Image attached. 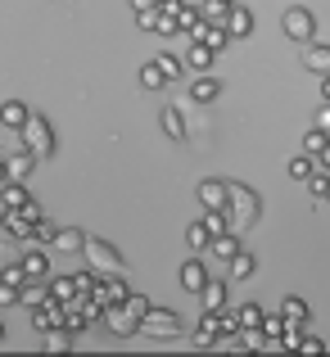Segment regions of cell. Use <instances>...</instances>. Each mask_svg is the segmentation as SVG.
<instances>
[{
    "instance_id": "6da1fadb",
    "label": "cell",
    "mask_w": 330,
    "mask_h": 357,
    "mask_svg": "<svg viewBox=\"0 0 330 357\" xmlns=\"http://www.w3.org/2000/svg\"><path fill=\"white\" fill-rule=\"evenodd\" d=\"M226 190H231V199H226V218H231V236H235L240 227H253V222H258L262 199H258V190L244 185V181H226Z\"/></svg>"
},
{
    "instance_id": "7a4b0ae2",
    "label": "cell",
    "mask_w": 330,
    "mask_h": 357,
    "mask_svg": "<svg viewBox=\"0 0 330 357\" xmlns=\"http://www.w3.org/2000/svg\"><path fill=\"white\" fill-rule=\"evenodd\" d=\"M18 136H23V149H27V154H36V158H50L54 154V127L45 118L32 114V122H27Z\"/></svg>"
},
{
    "instance_id": "3957f363",
    "label": "cell",
    "mask_w": 330,
    "mask_h": 357,
    "mask_svg": "<svg viewBox=\"0 0 330 357\" xmlns=\"http://www.w3.org/2000/svg\"><path fill=\"white\" fill-rule=\"evenodd\" d=\"M280 32H285L290 41L308 45V41H313V32H317V23H313V9H303V5H290L285 14H280Z\"/></svg>"
},
{
    "instance_id": "277c9868",
    "label": "cell",
    "mask_w": 330,
    "mask_h": 357,
    "mask_svg": "<svg viewBox=\"0 0 330 357\" xmlns=\"http://www.w3.org/2000/svg\"><path fill=\"white\" fill-rule=\"evenodd\" d=\"M140 335H154V340H177V335H181V317L167 312V307H149V317L140 321Z\"/></svg>"
},
{
    "instance_id": "5b68a950",
    "label": "cell",
    "mask_w": 330,
    "mask_h": 357,
    "mask_svg": "<svg viewBox=\"0 0 330 357\" xmlns=\"http://www.w3.org/2000/svg\"><path fill=\"white\" fill-rule=\"evenodd\" d=\"M82 258H87L96 271H105V276H118L122 271V253L113 249L109 240H87V253H82Z\"/></svg>"
},
{
    "instance_id": "8992f818",
    "label": "cell",
    "mask_w": 330,
    "mask_h": 357,
    "mask_svg": "<svg viewBox=\"0 0 330 357\" xmlns=\"http://www.w3.org/2000/svg\"><path fill=\"white\" fill-rule=\"evenodd\" d=\"M45 218V213H41V204H27V208H18V213H5V231H9V236H14V240H32L36 236V222H41Z\"/></svg>"
},
{
    "instance_id": "52a82bcc",
    "label": "cell",
    "mask_w": 330,
    "mask_h": 357,
    "mask_svg": "<svg viewBox=\"0 0 330 357\" xmlns=\"http://www.w3.org/2000/svg\"><path fill=\"white\" fill-rule=\"evenodd\" d=\"M127 294L131 289L122 285L118 276H96V289H91V303L105 312V307H118V303H127Z\"/></svg>"
},
{
    "instance_id": "ba28073f",
    "label": "cell",
    "mask_w": 330,
    "mask_h": 357,
    "mask_svg": "<svg viewBox=\"0 0 330 357\" xmlns=\"http://www.w3.org/2000/svg\"><path fill=\"white\" fill-rule=\"evenodd\" d=\"M186 36H190L195 45H204V50H213V54H222L226 41H231V36H226V27H209L204 18H200L195 27H186Z\"/></svg>"
},
{
    "instance_id": "9c48e42d",
    "label": "cell",
    "mask_w": 330,
    "mask_h": 357,
    "mask_svg": "<svg viewBox=\"0 0 330 357\" xmlns=\"http://www.w3.org/2000/svg\"><path fill=\"white\" fill-rule=\"evenodd\" d=\"M100 321H105L109 335H118V340H131V335H140V321H136V317H131L122 303H118V307H105V317H100Z\"/></svg>"
},
{
    "instance_id": "30bf717a",
    "label": "cell",
    "mask_w": 330,
    "mask_h": 357,
    "mask_svg": "<svg viewBox=\"0 0 330 357\" xmlns=\"http://www.w3.org/2000/svg\"><path fill=\"white\" fill-rule=\"evenodd\" d=\"M200 204H204V213H226V199H231V190H226V181H200Z\"/></svg>"
},
{
    "instance_id": "8fae6325",
    "label": "cell",
    "mask_w": 330,
    "mask_h": 357,
    "mask_svg": "<svg viewBox=\"0 0 330 357\" xmlns=\"http://www.w3.org/2000/svg\"><path fill=\"white\" fill-rule=\"evenodd\" d=\"M32 326H36L41 335H50V331H63V303H54V298H50L45 307H36V312H32Z\"/></svg>"
},
{
    "instance_id": "7c38bea8",
    "label": "cell",
    "mask_w": 330,
    "mask_h": 357,
    "mask_svg": "<svg viewBox=\"0 0 330 357\" xmlns=\"http://www.w3.org/2000/svg\"><path fill=\"white\" fill-rule=\"evenodd\" d=\"M87 231H73V227H59V236H54L50 249H59V253H68V258H77V253H87Z\"/></svg>"
},
{
    "instance_id": "4fadbf2b",
    "label": "cell",
    "mask_w": 330,
    "mask_h": 357,
    "mask_svg": "<svg viewBox=\"0 0 330 357\" xmlns=\"http://www.w3.org/2000/svg\"><path fill=\"white\" fill-rule=\"evenodd\" d=\"M0 122H5L9 131H23L27 122H32V109H27L23 100H5V105H0Z\"/></svg>"
},
{
    "instance_id": "5bb4252c",
    "label": "cell",
    "mask_w": 330,
    "mask_h": 357,
    "mask_svg": "<svg viewBox=\"0 0 330 357\" xmlns=\"http://www.w3.org/2000/svg\"><path fill=\"white\" fill-rule=\"evenodd\" d=\"M27 204H32V195H27L18 181L0 185V213H18V208H27Z\"/></svg>"
},
{
    "instance_id": "9a60e30c",
    "label": "cell",
    "mask_w": 330,
    "mask_h": 357,
    "mask_svg": "<svg viewBox=\"0 0 330 357\" xmlns=\"http://www.w3.org/2000/svg\"><path fill=\"white\" fill-rule=\"evenodd\" d=\"M204 285H209V271H204V262H200V258H186V262H181V289L200 294Z\"/></svg>"
},
{
    "instance_id": "2e32d148",
    "label": "cell",
    "mask_w": 330,
    "mask_h": 357,
    "mask_svg": "<svg viewBox=\"0 0 330 357\" xmlns=\"http://www.w3.org/2000/svg\"><path fill=\"white\" fill-rule=\"evenodd\" d=\"M5 167H9V181L23 185V176H32V167H36V154H27V149H14V154L5 158Z\"/></svg>"
},
{
    "instance_id": "e0dca14e",
    "label": "cell",
    "mask_w": 330,
    "mask_h": 357,
    "mask_svg": "<svg viewBox=\"0 0 330 357\" xmlns=\"http://www.w3.org/2000/svg\"><path fill=\"white\" fill-rule=\"evenodd\" d=\"M253 32V14L244 5H231V18H226V36L231 41H240V36H249Z\"/></svg>"
},
{
    "instance_id": "ac0fdd59",
    "label": "cell",
    "mask_w": 330,
    "mask_h": 357,
    "mask_svg": "<svg viewBox=\"0 0 330 357\" xmlns=\"http://www.w3.org/2000/svg\"><path fill=\"white\" fill-rule=\"evenodd\" d=\"M190 100H195V105H213V100H222V82L213 77V73H209V77H195Z\"/></svg>"
},
{
    "instance_id": "d6986e66",
    "label": "cell",
    "mask_w": 330,
    "mask_h": 357,
    "mask_svg": "<svg viewBox=\"0 0 330 357\" xmlns=\"http://www.w3.org/2000/svg\"><path fill=\"white\" fill-rule=\"evenodd\" d=\"M18 267L27 271V280H45V276H50V258H45L41 249H27V253H23V262H18Z\"/></svg>"
},
{
    "instance_id": "ffe728a7",
    "label": "cell",
    "mask_w": 330,
    "mask_h": 357,
    "mask_svg": "<svg viewBox=\"0 0 330 357\" xmlns=\"http://www.w3.org/2000/svg\"><path fill=\"white\" fill-rule=\"evenodd\" d=\"M226 271H231V280H249L253 271H258V258H253V249H240L231 262H226Z\"/></svg>"
},
{
    "instance_id": "44dd1931",
    "label": "cell",
    "mask_w": 330,
    "mask_h": 357,
    "mask_svg": "<svg viewBox=\"0 0 330 357\" xmlns=\"http://www.w3.org/2000/svg\"><path fill=\"white\" fill-rule=\"evenodd\" d=\"M218 335H222V312H204L200 317V331H195V344H200V349H209Z\"/></svg>"
},
{
    "instance_id": "7402d4cb",
    "label": "cell",
    "mask_w": 330,
    "mask_h": 357,
    "mask_svg": "<svg viewBox=\"0 0 330 357\" xmlns=\"http://www.w3.org/2000/svg\"><path fill=\"white\" fill-rule=\"evenodd\" d=\"M200 303H204V312H222L226 307V280H209L200 289Z\"/></svg>"
},
{
    "instance_id": "603a6c76",
    "label": "cell",
    "mask_w": 330,
    "mask_h": 357,
    "mask_svg": "<svg viewBox=\"0 0 330 357\" xmlns=\"http://www.w3.org/2000/svg\"><path fill=\"white\" fill-rule=\"evenodd\" d=\"M303 68H313L317 77H330V45H308L303 50Z\"/></svg>"
},
{
    "instance_id": "cb8c5ba5",
    "label": "cell",
    "mask_w": 330,
    "mask_h": 357,
    "mask_svg": "<svg viewBox=\"0 0 330 357\" xmlns=\"http://www.w3.org/2000/svg\"><path fill=\"white\" fill-rule=\"evenodd\" d=\"M280 317H285V326H290V331H303V321H308V303L290 294L285 303H280Z\"/></svg>"
},
{
    "instance_id": "d4e9b609",
    "label": "cell",
    "mask_w": 330,
    "mask_h": 357,
    "mask_svg": "<svg viewBox=\"0 0 330 357\" xmlns=\"http://www.w3.org/2000/svg\"><path fill=\"white\" fill-rule=\"evenodd\" d=\"M18 303L32 307V312H36V307H45V303H50V285H41V280H27L23 294H18Z\"/></svg>"
},
{
    "instance_id": "484cf974",
    "label": "cell",
    "mask_w": 330,
    "mask_h": 357,
    "mask_svg": "<svg viewBox=\"0 0 330 357\" xmlns=\"http://www.w3.org/2000/svg\"><path fill=\"white\" fill-rule=\"evenodd\" d=\"M131 14H136L140 27H149V32H154L158 18H163V5H154V0H136V5H131Z\"/></svg>"
},
{
    "instance_id": "4316f807",
    "label": "cell",
    "mask_w": 330,
    "mask_h": 357,
    "mask_svg": "<svg viewBox=\"0 0 330 357\" xmlns=\"http://www.w3.org/2000/svg\"><path fill=\"white\" fill-rule=\"evenodd\" d=\"M158 122H163L167 140H186V122H181V109H177V105H167L163 114H158Z\"/></svg>"
},
{
    "instance_id": "83f0119b",
    "label": "cell",
    "mask_w": 330,
    "mask_h": 357,
    "mask_svg": "<svg viewBox=\"0 0 330 357\" xmlns=\"http://www.w3.org/2000/svg\"><path fill=\"white\" fill-rule=\"evenodd\" d=\"M200 18L209 27H226V18H231V5L226 0H209V5H200Z\"/></svg>"
},
{
    "instance_id": "f1b7e54d",
    "label": "cell",
    "mask_w": 330,
    "mask_h": 357,
    "mask_svg": "<svg viewBox=\"0 0 330 357\" xmlns=\"http://www.w3.org/2000/svg\"><path fill=\"white\" fill-rule=\"evenodd\" d=\"M262 317L267 312H262L258 303H244L240 312H235V321H240V331H262Z\"/></svg>"
},
{
    "instance_id": "f546056e",
    "label": "cell",
    "mask_w": 330,
    "mask_h": 357,
    "mask_svg": "<svg viewBox=\"0 0 330 357\" xmlns=\"http://www.w3.org/2000/svg\"><path fill=\"white\" fill-rule=\"evenodd\" d=\"M204 231H209L213 240H222V236H231V218H226V213H204Z\"/></svg>"
},
{
    "instance_id": "4dcf8cb0",
    "label": "cell",
    "mask_w": 330,
    "mask_h": 357,
    "mask_svg": "<svg viewBox=\"0 0 330 357\" xmlns=\"http://www.w3.org/2000/svg\"><path fill=\"white\" fill-rule=\"evenodd\" d=\"M285 331H290V326H285V317H262V335H267V344H271V349H276V344L280 340H285Z\"/></svg>"
},
{
    "instance_id": "1f68e13d",
    "label": "cell",
    "mask_w": 330,
    "mask_h": 357,
    "mask_svg": "<svg viewBox=\"0 0 330 357\" xmlns=\"http://www.w3.org/2000/svg\"><path fill=\"white\" fill-rule=\"evenodd\" d=\"M186 63H190V68H200L204 77H209V68L218 63V54H213V50H204V45H190V54H186Z\"/></svg>"
},
{
    "instance_id": "d6a6232c",
    "label": "cell",
    "mask_w": 330,
    "mask_h": 357,
    "mask_svg": "<svg viewBox=\"0 0 330 357\" xmlns=\"http://www.w3.org/2000/svg\"><path fill=\"white\" fill-rule=\"evenodd\" d=\"M154 68L163 73V82H177V77H181V73H186L177 54H154Z\"/></svg>"
},
{
    "instance_id": "836d02e7",
    "label": "cell",
    "mask_w": 330,
    "mask_h": 357,
    "mask_svg": "<svg viewBox=\"0 0 330 357\" xmlns=\"http://www.w3.org/2000/svg\"><path fill=\"white\" fill-rule=\"evenodd\" d=\"M326 145H330V136H326V131H317V127L303 136V154H308V158H322V154H326Z\"/></svg>"
},
{
    "instance_id": "e575fe53",
    "label": "cell",
    "mask_w": 330,
    "mask_h": 357,
    "mask_svg": "<svg viewBox=\"0 0 330 357\" xmlns=\"http://www.w3.org/2000/svg\"><path fill=\"white\" fill-rule=\"evenodd\" d=\"M209 253H213V258H222V262H231L235 253H240V240H235V236H222V240L209 244Z\"/></svg>"
},
{
    "instance_id": "d590c367",
    "label": "cell",
    "mask_w": 330,
    "mask_h": 357,
    "mask_svg": "<svg viewBox=\"0 0 330 357\" xmlns=\"http://www.w3.org/2000/svg\"><path fill=\"white\" fill-rule=\"evenodd\" d=\"M313 172H317V158H308V154L290 158V176H294V181H308Z\"/></svg>"
},
{
    "instance_id": "8d00e7d4",
    "label": "cell",
    "mask_w": 330,
    "mask_h": 357,
    "mask_svg": "<svg viewBox=\"0 0 330 357\" xmlns=\"http://www.w3.org/2000/svg\"><path fill=\"white\" fill-rule=\"evenodd\" d=\"M45 349L50 353H68L73 349V331H50L45 335Z\"/></svg>"
},
{
    "instance_id": "74e56055",
    "label": "cell",
    "mask_w": 330,
    "mask_h": 357,
    "mask_svg": "<svg viewBox=\"0 0 330 357\" xmlns=\"http://www.w3.org/2000/svg\"><path fill=\"white\" fill-rule=\"evenodd\" d=\"M308 190H313V199L326 204V195H330V172H313V176H308Z\"/></svg>"
},
{
    "instance_id": "f35d334b",
    "label": "cell",
    "mask_w": 330,
    "mask_h": 357,
    "mask_svg": "<svg viewBox=\"0 0 330 357\" xmlns=\"http://www.w3.org/2000/svg\"><path fill=\"white\" fill-rule=\"evenodd\" d=\"M186 244H190V249H209V244H213V236L204 231V222H195V227L186 231Z\"/></svg>"
},
{
    "instance_id": "ab89813d",
    "label": "cell",
    "mask_w": 330,
    "mask_h": 357,
    "mask_svg": "<svg viewBox=\"0 0 330 357\" xmlns=\"http://www.w3.org/2000/svg\"><path fill=\"white\" fill-rule=\"evenodd\" d=\"M140 86H145V91H158V86H163V73L154 68V59H149L145 68H140Z\"/></svg>"
},
{
    "instance_id": "60d3db41",
    "label": "cell",
    "mask_w": 330,
    "mask_h": 357,
    "mask_svg": "<svg viewBox=\"0 0 330 357\" xmlns=\"http://www.w3.org/2000/svg\"><path fill=\"white\" fill-rule=\"evenodd\" d=\"M0 285L23 289V285H27V271H23V267H0Z\"/></svg>"
},
{
    "instance_id": "b9f144b4",
    "label": "cell",
    "mask_w": 330,
    "mask_h": 357,
    "mask_svg": "<svg viewBox=\"0 0 330 357\" xmlns=\"http://www.w3.org/2000/svg\"><path fill=\"white\" fill-rule=\"evenodd\" d=\"M122 307H127L136 321H145V317H149V298H140V294H127V303H122Z\"/></svg>"
},
{
    "instance_id": "7bdbcfd3",
    "label": "cell",
    "mask_w": 330,
    "mask_h": 357,
    "mask_svg": "<svg viewBox=\"0 0 330 357\" xmlns=\"http://www.w3.org/2000/svg\"><path fill=\"white\" fill-rule=\"evenodd\" d=\"M54 236H59V227H54V222L50 218H41V222H36V244H54Z\"/></svg>"
},
{
    "instance_id": "ee69618b",
    "label": "cell",
    "mask_w": 330,
    "mask_h": 357,
    "mask_svg": "<svg viewBox=\"0 0 330 357\" xmlns=\"http://www.w3.org/2000/svg\"><path fill=\"white\" fill-rule=\"evenodd\" d=\"M154 32H158V36H181V23H177V18L163 9V18H158V27H154Z\"/></svg>"
},
{
    "instance_id": "f6af8a7d",
    "label": "cell",
    "mask_w": 330,
    "mask_h": 357,
    "mask_svg": "<svg viewBox=\"0 0 330 357\" xmlns=\"http://www.w3.org/2000/svg\"><path fill=\"white\" fill-rule=\"evenodd\" d=\"M240 344L244 349H267V335L262 331H240Z\"/></svg>"
},
{
    "instance_id": "bcb514c9",
    "label": "cell",
    "mask_w": 330,
    "mask_h": 357,
    "mask_svg": "<svg viewBox=\"0 0 330 357\" xmlns=\"http://www.w3.org/2000/svg\"><path fill=\"white\" fill-rule=\"evenodd\" d=\"M299 353H303V357H322L326 344H322V340H308V335H303V340H299Z\"/></svg>"
},
{
    "instance_id": "7dc6e473",
    "label": "cell",
    "mask_w": 330,
    "mask_h": 357,
    "mask_svg": "<svg viewBox=\"0 0 330 357\" xmlns=\"http://www.w3.org/2000/svg\"><path fill=\"white\" fill-rule=\"evenodd\" d=\"M18 294H23V289H14V285H0V307H14V303H18Z\"/></svg>"
},
{
    "instance_id": "c3c4849f",
    "label": "cell",
    "mask_w": 330,
    "mask_h": 357,
    "mask_svg": "<svg viewBox=\"0 0 330 357\" xmlns=\"http://www.w3.org/2000/svg\"><path fill=\"white\" fill-rule=\"evenodd\" d=\"M313 127H317V131H326V136H330V105H322V109H317V122H313Z\"/></svg>"
},
{
    "instance_id": "681fc988",
    "label": "cell",
    "mask_w": 330,
    "mask_h": 357,
    "mask_svg": "<svg viewBox=\"0 0 330 357\" xmlns=\"http://www.w3.org/2000/svg\"><path fill=\"white\" fill-rule=\"evenodd\" d=\"M222 335H240V321H235V312H222Z\"/></svg>"
},
{
    "instance_id": "f907efd6",
    "label": "cell",
    "mask_w": 330,
    "mask_h": 357,
    "mask_svg": "<svg viewBox=\"0 0 330 357\" xmlns=\"http://www.w3.org/2000/svg\"><path fill=\"white\" fill-rule=\"evenodd\" d=\"M317 172H330V145H326V154L317 158Z\"/></svg>"
},
{
    "instance_id": "816d5d0a",
    "label": "cell",
    "mask_w": 330,
    "mask_h": 357,
    "mask_svg": "<svg viewBox=\"0 0 330 357\" xmlns=\"http://www.w3.org/2000/svg\"><path fill=\"white\" fill-rule=\"evenodd\" d=\"M322 100L330 105V77H322Z\"/></svg>"
},
{
    "instance_id": "f5cc1de1",
    "label": "cell",
    "mask_w": 330,
    "mask_h": 357,
    "mask_svg": "<svg viewBox=\"0 0 330 357\" xmlns=\"http://www.w3.org/2000/svg\"><path fill=\"white\" fill-rule=\"evenodd\" d=\"M9 181V167H5V158H0V185H5Z\"/></svg>"
},
{
    "instance_id": "db71d44e",
    "label": "cell",
    "mask_w": 330,
    "mask_h": 357,
    "mask_svg": "<svg viewBox=\"0 0 330 357\" xmlns=\"http://www.w3.org/2000/svg\"><path fill=\"white\" fill-rule=\"evenodd\" d=\"M0 344H5V321H0Z\"/></svg>"
},
{
    "instance_id": "11a10c76",
    "label": "cell",
    "mask_w": 330,
    "mask_h": 357,
    "mask_svg": "<svg viewBox=\"0 0 330 357\" xmlns=\"http://www.w3.org/2000/svg\"><path fill=\"white\" fill-rule=\"evenodd\" d=\"M0 231H5V213H0Z\"/></svg>"
},
{
    "instance_id": "9f6ffc18",
    "label": "cell",
    "mask_w": 330,
    "mask_h": 357,
    "mask_svg": "<svg viewBox=\"0 0 330 357\" xmlns=\"http://www.w3.org/2000/svg\"><path fill=\"white\" fill-rule=\"evenodd\" d=\"M0 158H5V145H0Z\"/></svg>"
},
{
    "instance_id": "6f0895ef",
    "label": "cell",
    "mask_w": 330,
    "mask_h": 357,
    "mask_svg": "<svg viewBox=\"0 0 330 357\" xmlns=\"http://www.w3.org/2000/svg\"><path fill=\"white\" fill-rule=\"evenodd\" d=\"M326 204H330V195H326Z\"/></svg>"
}]
</instances>
